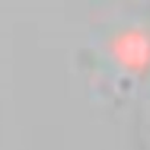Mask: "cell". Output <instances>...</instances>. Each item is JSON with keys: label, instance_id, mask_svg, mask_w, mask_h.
Here are the masks:
<instances>
[{"label": "cell", "instance_id": "obj_1", "mask_svg": "<svg viewBox=\"0 0 150 150\" xmlns=\"http://www.w3.org/2000/svg\"><path fill=\"white\" fill-rule=\"evenodd\" d=\"M147 44L139 35L130 33L122 36L116 44V54L124 65L139 69L147 60Z\"/></svg>", "mask_w": 150, "mask_h": 150}]
</instances>
